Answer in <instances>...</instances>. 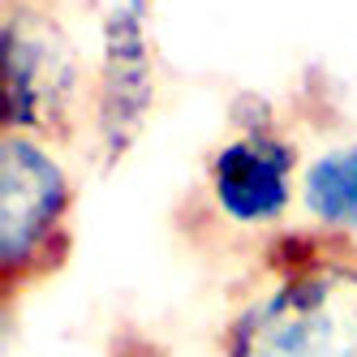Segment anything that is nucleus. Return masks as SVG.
I'll return each mask as SVG.
<instances>
[{
  "instance_id": "obj_3",
  "label": "nucleus",
  "mask_w": 357,
  "mask_h": 357,
  "mask_svg": "<svg viewBox=\"0 0 357 357\" xmlns=\"http://www.w3.org/2000/svg\"><path fill=\"white\" fill-rule=\"evenodd\" d=\"M73 250V181L52 142L0 130V289L5 305L47 284Z\"/></svg>"
},
{
  "instance_id": "obj_7",
  "label": "nucleus",
  "mask_w": 357,
  "mask_h": 357,
  "mask_svg": "<svg viewBox=\"0 0 357 357\" xmlns=\"http://www.w3.org/2000/svg\"><path fill=\"white\" fill-rule=\"evenodd\" d=\"M43 5H47V0H43Z\"/></svg>"
},
{
  "instance_id": "obj_1",
  "label": "nucleus",
  "mask_w": 357,
  "mask_h": 357,
  "mask_svg": "<svg viewBox=\"0 0 357 357\" xmlns=\"http://www.w3.org/2000/svg\"><path fill=\"white\" fill-rule=\"evenodd\" d=\"M267 254V284L224 323V357H357V241L319 228Z\"/></svg>"
},
{
  "instance_id": "obj_4",
  "label": "nucleus",
  "mask_w": 357,
  "mask_h": 357,
  "mask_svg": "<svg viewBox=\"0 0 357 357\" xmlns=\"http://www.w3.org/2000/svg\"><path fill=\"white\" fill-rule=\"evenodd\" d=\"M160 95L151 0H108L99 22V65L91 78V138L99 168H116L142 138Z\"/></svg>"
},
{
  "instance_id": "obj_2",
  "label": "nucleus",
  "mask_w": 357,
  "mask_h": 357,
  "mask_svg": "<svg viewBox=\"0 0 357 357\" xmlns=\"http://www.w3.org/2000/svg\"><path fill=\"white\" fill-rule=\"evenodd\" d=\"M0 125L52 146H73L91 130V78L43 0H5L0 9Z\"/></svg>"
},
{
  "instance_id": "obj_6",
  "label": "nucleus",
  "mask_w": 357,
  "mask_h": 357,
  "mask_svg": "<svg viewBox=\"0 0 357 357\" xmlns=\"http://www.w3.org/2000/svg\"><path fill=\"white\" fill-rule=\"evenodd\" d=\"M301 211L314 228L357 241V142L331 146L301 168Z\"/></svg>"
},
{
  "instance_id": "obj_5",
  "label": "nucleus",
  "mask_w": 357,
  "mask_h": 357,
  "mask_svg": "<svg viewBox=\"0 0 357 357\" xmlns=\"http://www.w3.org/2000/svg\"><path fill=\"white\" fill-rule=\"evenodd\" d=\"M207 198L233 228H275L301 202L297 142L275 121H245L207 160Z\"/></svg>"
}]
</instances>
